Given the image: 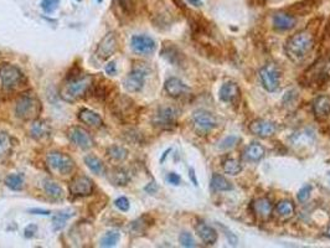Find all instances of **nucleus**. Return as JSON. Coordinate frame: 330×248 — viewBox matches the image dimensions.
Wrapping results in <instances>:
<instances>
[{
  "instance_id": "nucleus-1",
  "label": "nucleus",
  "mask_w": 330,
  "mask_h": 248,
  "mask_svg": "<svg viewBox=\"0 0 330 248\" xmlns=\"http://www.w3.org/2000/svg\"><path fill=\"white\" fill-rule=\"evenodd\" d=\"M93 86V77L90 75H67L66 81L60 88V97L65 102L75 103L88 95Z\"/></svg>"
},
{
  "instance_id": "nucleus-2",
  "label": "nucleus",
  "mask_w": 330,
  "mask_h": 248,
  "mask_svg": "<svg viewBox=\"0 0 330 248\" xmlns=\"http://www.w3.org/2000/svg\"><path fill=\"white\" fill-rule=\"evenodd\" d=\"M314 46V38L309 31L294 34L285 44V54L293 62H300L308 56Z\"/></svg>"
},
{
  "instance_id": "nucleus-3",
  "label": "nucleus",
  "mask_w": 330,
  "mask_h": 248,
  "mask_svg": "<svg viewBox=\"0 0 330 248\" xmlns=\"http://www.w3.org/2000/svg\"><path fill=\"white\" fill-rule=\"evenodd\" d=\"M41 101L34 93L26 92L20 95L15 103V114L23 121H35L41 113Z\"/></svg>"
},
{
  "instance_id": "nucleus-4",
  "label": "nucleus",
  "mask_w": 330,
  "mask_h": 248,
  "mask_svg": "<svg viewBox=\"0 0 330 248\" xmlns=\"http://www.w3.org/2000/svg\"><path fill=\"white\" fill-rule=\"evenodd\" d=\"M0 82H2L3 90L12 92L25 85L26 77L17 66L4 64L0 66Z\"/></svg>"
},
{
  "instance_id": "nucleus-5",
  "label": "nucleus",
  "mask_w": 330,
  "mask_h": 248,
  "mask_svg": "<svg viewBox=\"0 0 330 248\" xmlns=\"http://www.w3.org/2000/svg\"><path fill=\"white\" fill-rule=\"evenodd\" d=\"M111 112L119 121L127 122L135 116V103L128 96L117 95L111 102Z\"/></svg>"
},
{
  "instance_id": "nucleus-6",
  "label": "nucleus",
  "mask_w": 330,
  "mask_h": 248,
  "mask_svg": "<svg viewBox=\"0 0 330 248\" xmlns=\"http://www.w3.org/2000/svg\"><path fill=\"white\" fill-rule=\"evenodd\" d=\"M46 161L49 168L60 175H69L75 169V161L70 155L62 153V151L49 153L46 156Z\"/></svg>"
},
{
  "instance_id": "nucleus-7",
  "label": "nucleus",
  "mask_w": 330,
  "mask_h": 248,
  "mask_svg": "<svg viewBox=\"0 0 330 248\" xmlns=\"http://www.w3.org/2000/svg\"><path fill=\"white\" fill-rule=\"evenodd\" d=\"M179 111L173 106H161L151 117V124L156 128L167 129L177 123Z\"/></svg>"
},
{
  "instance_id": "nucleus-8",
  "label": "nucleus",
  "mask_w": 330,
  "mask_h": 248,
  "mask_svg": "<svg viewBox=\"0 0 330 248\" xmlns=\"http://www.w3.org/2000/svg\"><path fill=\"white\" fill-rule=\"evenodd\" d=\"M148 70L144 66H137L132 70L123 80V87L127 92L135 93L143 90Z\"/></svg>"
},
{
  "instance_id": "nucleus-9",
  "label": "nucleus",
  "mask_w": 330,
  "mask_h": 248,
  "mask_svg": "<svg viewBox=\"0 0 330 248\" xmlns=\"http://www.w3.org/2000/svg\"><path fill=\"white\" fill-rule=\"evenodd\" d=\"M67 138H69L70 142L73 145L81 149H85V150L94 147V139L92 135H91V133L86 130L85 128L80 127V125L70 127L67 129Z\"/></svg>"
},
{
  "instance_id": "nucleus-10",
  "label": "nucleus",
  "mask_w": 330,
  "mask_h": 248,
  "mask_svg": "<svg viewBox=\"0 0 330 248\" xmlns=\"http://www.w3.org/2000/svg\"><path fill=\"white\" fill-rule=\"evenodd\" d=\"M94 184L92 180L85 175H77L69 182V192L71 196L86 197L93 194Z\"/></svg>"
},
{
  "instance_id": "nucleus-11",
  "label": "nucleus",
  "mask_w": 330,
  "mask_h": 248,
  "mask_svg": "<svg viewBox=\"0 0 330 248\" xmlns=\"http://www.w3.org/2000/svg\"><path fill=\"white\" fill-rule=\"evenodd\" d=\"M191 119H193L194 128H195L196 132L200 133V134H205V133L210 132V130L215 129V128L219 125L216 117H215L214 114H211L210 112L204 111V109L196 111L195 113L193 114V118Z\"/></svg>"
},
{
  "instance_id": "nucleus-12",
  "label": "nucleus",
  "mask_w": 330,
  "mask_h": 248,
  "mask_svg": "<svg viewBox=\"0 0 330 248\" xmlns=\"http://www.w3.org/2000/svg\"><path fill=\"white\" fill-rule=\"evenodd\" d=\"M308 78V83L320 86L328 82L330 78V60H321L318 64H314L311 69H309L308 74H305Z\"/></svg>"
},
{
  "instance_id": "nucleus-13",
  "label": "nucleus",
  "mask_w": 330,
  "mask_h": 248,
  "mask_svg": "<svg viewBox=\"0 0 330 248\" xmlns=\"http://www.w3.org/2000/svg\"><path fill=\"white\" fill-rule=\"evenodd\" d=\"M259 77H261L262 86L264 90L268 92H274L279 87V78H281V72L277 69L276 65L269 64L262 67L259 71Z\"/></svg>"
},
{
  "instance_id": "nucleus-14",
  "label": "nucleus",
  "mask_w": 330,
  "mask_h": 248,
  "mask_svg": "<svg viewBox=\"0 0 330 248\" xmlns=\"http://www.w3.org/2000/svg\"><path fill=\"white\" fill-rule=\"evenodd\" d=\"M118 50V39L114 33H108L102 38L97 45L96 56L101 61H106L109 57L113 56Z\"/></svg>"
},
{
  "instance_id": "nucleus-15",
  "label": "nucleus",
  "mask_w": 330,
  "mask_h": 248,
  "mask_svg": "<svg viewBox=\"0 0 330 248\" xmlns=\"http://www.w3.org/2000/svg\"><path fill=\"white\" fill-rule=\"evenodd\" d=\"M130 48L138 55H150L155 51L156 44L148 35H134L130 40Z\"/></svg>"
},
{
  "instance_id": "nucleus-16",
  "label": "nucleus",
  "mask_w": 330,
  "mask_h": 248,
  "mask_svg": "<svg viewBox=\"0 0 330 248\" xmlns=\"http://www.w3.org/2000/svg\"><path fill=\"white\" fill-rule=\"evenodd\" d=\"M250 130L257 137L268 138L276 133V124L266 119H256L250 124Z\"/></svg>"
},
{
  "instance_id": "nucleus-17",
  "label": "nucleus",
  "mask_w": 330,
  "mask_h": 248,
  "mask_svg": "<svg viewBox=\"0 0 330 248\" xmlns=\"http://www.w3.org/2000/svg\"><path fill=\"white\" fill-rule=\"evenodd\" d=\"M164 88L168 95L173 98L182 97V96H184L185 93H188L189 91H190V88H189L182 80H179V78L177 77H172L169 78V80H167Z\"/></svg>"
},
{
  "instance_id": "nucleus-18",
  "label": "nucleus",
  "mask_w": 330,
  "mask_h": 248,
  "mask_svg": "<svg viewBox=\"0 0 330 248\" xmlns=\"http://www.w3.org/2000/svg\"><path fill=\"white\" fill-rule=\"evenodd\" d=\"M313 113L319 121H325L330 116V96H319L313 102Z\"/></svg>"
},
{
  "instance_id": "nucleus-19",
  "label": "nucleus",
  "mask_w": 330,
  "mask_h": 248,
  "mask_svg": "<svg viewBox=\"0 0 330 248\" xmlns=\"http://www.w3.org/2000/svg\"><path fill=\"white\" fill-rule=\"evenodd\" d=\"M51 134V125L44 119H35L31 124L30 135L36 140H43L50 137Z\"/></svg>"
},
{
  "instance_id": "nucleus-20",
  "label": "nucleus",
  "mask_w": 330,
  "mask_h": 248,
  "mask_svg": "<svg viewBox=\"0 0 330 248\" xmlns=\"http://www.w3.org/2000/svg\"><path fill=\"white\" fill-rule=\"evenodd\" d=\"M107 174H108L107 177H108L109 182L114 186H125L130 181V175L124 168L116 166V168H112Z\"/></svg>"
},
{
  "instance_id": "nucleus-21",
  "label": "nucleus",
  "mask_w": 330,
  "mask_h": 248,
  "mask_svg": "<svg viewBox=\"0 0 330 248\" xmlns=\"http://www.w3.org/2000/svg\"><path fill=\"white\" fill-rule=\"evenodd\" d=\"M297 24V19L288 13H277L273 17V26L278 31H287Z\"/></svg>"
},
{
  "instance_id": "nucleus-22",
  "label": "nucleus",
  "mask_w": 330,
  "mask_h": 248,
  "mask_svg": "<svg viewBox=\"0 0 330 248\" xmlns=\"http://www.w3.org/2000/svg\"><path fill=\"white\" fill-rule=\"evenodd\" d=\"M195 229L198 236L200 237L201 241H203L204 243L208 244V246H211V244L216 243L217 232L215 231V228H212L211 226H209V224L204 222H199L196 224Z\"/></svg>"
},
{
  "instance_id": "nucleus-23",
  "label": "nucleus",
  "mask_w": 330,
  "mask_h": 248,
  "mask_svg": "<svg viewBox=\"0 0 330 248\" xmlns=\"http://www.w3.org/2000/svg\"><path fill=\"white\" fill-rule=\"evenodd\" d=\"M160 54L161 56H163L167 61H169L172 65L182 66L183 60H184L183 52H180L179 49L173 45V44H165Z\"/></svg>"
},
{
  "instance_id": "nucleus-24",
  "label": "nucleus",
  "mask_w": 330,
  "mask_h": 248,
  "mask_svg": "<svg viewBox=\"0 0 330 248\" xmlns=\"http://www.w3.org/2000/svg\"><path fill=\"white\" fill-rule=\"evenodd\" d=\"M78 121L82 123L90 125V127H102L103 125V119L98 113L88 108H82L77 113Z\"/></svg>"
},
{
  "instance_id": "nucleus-25",
  "label": "nucleus",
  "mask_w": 330,
  "mask_h": 248,
  "mask_svg": "<svg viewBox=\"0 0 330 248\" xmlns=\"http://www.w3.org/2000/svg\"><path fill=\"white\" fill-rule=\"evenodd\" d=\"M252 210L258 217L268 218L272 213V203L268 198L261 197L252 202Z\"/></svg>"
},
{
  "instance_id": "nucleus-26",
  "label": "nucleus",
  "mask_w": 330,
  "mask_h": 248,
  "mask_svg": "<svg viewBox=\"0 0 330 248\" xmlns=\"http://www.w3.org/2000/svg\"><path fill=\"white\" fill-rule=\"evenodd\" d=\"M290 142L294 147H306L314 142V133L310 129H302L294 133L290 138Z\"/></svg>"
},
{
  "instance_id": "nucleus-27",
  "label": "nucleus",
  "mask_w": 330,
  "mask_h": 248,
  "mask_svg": "<svg viewBox=\"0 0 330 248\" xmlns=\"http://www.w3.org/2000/svg\"><path fill=\"white\" fill-rule=\"evenodd\" d=\"M43 187H44V191H45V194L50 198H52V200H55V201L62 200L65 196V192H64V190H62V187L60 186L57 182L52 181V180H50V179L44 180Z\"/></svg>"
},
{
  "instance_id": "nucleus-28",
  "label": "nucleus",
  "mask_w": 330,
  "mask_h": 248,
  "mask_svg": "<svg viewBox=\"0 0 330 248\" xmlns=\"http://www.w3.org/2000/svg\"><path fill=\"white\" fill-rule=\"evenodd\" d=\"M240 96V88L234 82H226L220 88V99L224 102H232Z\"/></svg>"
},
{
  "instance_id": "nucleus-29",
  "label": "nucleus",
  "mask_w": 330,
  "mask_h": 248,
  "mask_svg": "<svg viewBox=\"0 0 330 248\" xmlns=\"http://www.w3.org/2000/svg\"><path fill=\"white\" fill-rule=\"evenodd\" d=\"M264 153H266V150H264V148L262 147L261 144L252 143V144L248 145V147L245 149V151H243V158L248 161H258L263 158Z\"/></svg>"
},
{
  "instance_id": "nucleus-30",
  "label": "nucleus",
  "mask_w": 330,
  "mask_h": 248,
  "mask_svg": "<svg viewBox=\"0 0 330 248\" xmlns=\"http://www.w3.org/2000/svg\"><path fill=\"white\" fill-rule=\"evenodd\" d=\"M107 155L114 163H122L128 158V150L122 145L113 144L107 148Z\"/></svg>"
},
{
  "instance_id": "nucleus-31",
  "label": "nucleus",
  "mask_w": 330,
  "mask_h": 248,
  "mask_svg": "<svg viewBox=\"0 0 330 248\" xmlns=\"http://www.w3.org/2000/svg\"><path fill=\"white\" fill-rule=\"evenodd\" d=\"M210 186L215 191H229V190H232V185L230 184L229 180L219 174L212 175Z\"/></svg>"
},
{
  "instance_id": "nucleus-32",
  "label": "nucleus",
  "mask_w": 330,
  "mask_h": 248,
  "mask_svg": "<svg viewBox=\"0 0 330 248\" xmlns=\"http://www.w3.org/2000/svg\"><path fill=\"white\" fill-rule=\"evenodd\" d=\"M274 211H276L277 215L281 216V217H290V216H293V213H294L295 211L294 203L289 200L279 201L276 205Z\"/></svg>"
},
{
  "instance_id": "nucleus-33",
  "label": "nucleus",
  "mask_w": 330,
  "mask_h": 248,
  "mask_svg": "<svg viewBox=\"0 0 330 248\" xmlns=\"http://www.w3.org/2000/svg\"><path fill=\"white\" fill-rule=\"evenodd\" d=\"M73 216H75V213L69 212V211H66V212H64V211L57 212L56 215L54 216V218H52L54 231H61V229L66 226L67 221H69L71 217H73Z\"/></svg>"
},
{
  "instance_id": "nucleus-34",
  "label": "nucleus",
  "mask_w": 330,
  "mask_h": 248,
  "mask_svg": "<svg viewBox=\"0 0 330 248\" xmlns=\"http://www.w3.org/2000/svg\"><path fill=\"white\" fill-rule=\"evenodd\" d=\"M85 164L87 168L96 175H102L104 173V165L101 159H98L94 155L85 156Z\"/></svg>"
},
{
  "instance_id": "nucleus-35",
  "label": "nucleus",
  "mask_w": 330,
  "mask_h": 248,
  "mask_svg": "<svg viewBox=\"0 0 330 248\" xmlns=\"http://www.w3.org/2000/svg\"><path fill=\"white\" fill-rule=\"evenodd\" d=\"M311 9H313V2L311 0H303V2L293 4L288 10H289L290 14L306 15L311 12Z\"/></svg>"
},
{
  "instance_id": "nucleus-36",
  "label": "nucleus",
  "mask_w": 330,
  "mask_h": 248,
  "mask_svg": "<svg viewBox=\"0 0 330 248\" xmlns=\"http://www.w3.org/2000/svg\"><path fill=\"white\" fill-rule=\"evenodd\" d=\"M5 185L10 190L14 191H20L24 187V176L20 174H10L5 177Z\"/></svg>"
},
{
  "instance_id": "nucleus-37",
  "label": "nucleus",
  "mask_w": 330,
  "mask_h": 248,
  "mask_svg": "<svg viewBox=\"0 0 330 248\" xmlns=\"http://www.w3.org/2000/svg\"><path fill=\"white\" fill-rule=\"evenodd\" d=\"M222 169H224V171L226 174L235 176V175H238L242 171V165H241L240 161L236 160V159H227V160H225L224 164H222Z\"/></svg>"
},
{
  "instance_id": "nucleus-38",
  "label": "nucleus",
  "mask_w": 330,
  "mask_h": 248,
  "mask_svg": "<svg viewBox=\"0 0 330 248\" xmlns=\"http://www.w3.org/2000/svg\"><path fill=\"white\" fill-rule=\"evenodd\" d=\"M148 216H141V217L138 218V220L133 221L132 223H130V232H132L133 234H140L143 233L144 231H145L146 228H148V226L150 223L148 222Z\"/></svg>"
},
{
  "instance_id": "nucleus-39",
  "label": "nucleus",
  "mask_w": 330,
  "mask_h": 248,
  "mask_svg": "<svg viewBox=\"0 0 330 248\" xmlns=\"http://www.w3.org/2000/svg\"><path fill=\"white\" fill-rule=\"evenodd\" d=\"M119 233L117 231H108L101 238L102 247H114L119 241Z\"/></svg>"
},
{
  "instance_id": "nucleus-40",
  "label": "nucleus",
  "mask_w": 330,
  "mask_h": 248,
  "mask_svg": "<svg viewBox=\"0 0 330 248\" xmlns=\"http://www.w3.org/2000/svg\"><path fill=\"white\" fill-rule=\"evenodd\" d=\"M12 138L8 133L0 132V155H7L12 150Z\"/></svg>"
},
{
  "instance_id": "nucleus-41",
  "label": "nucleus",
  "mask_w": 330,
  "mask_h": 248,
  "mask_svg": "<svg viewBox=\"0 0 330 248\" xmlns=\"http://www.w3.org/2000/svg\"><path fill=\"white\" fill-rule=\"evenodd\" d=\"M60 0H41L40 7L46 14H52L59 8Z\"/></svg>"
},
{
  "instance_id": "nucleus-42",
  "label": "nucleus",
  "mask_w": 330,
  "mask_h": 248,
  "mask_svg": "<svg viewBox=\"0 0 330 248\" xmlns=\"http://www.w3.org/2000/svg\"><path fill=\"white\" fill-rule=\"evenodd\" d=\"M119 4L120 9L125 13V14H132L135 9V4L137 0H117Z\"/></svg>"
},
{
  "instance_id": "nucleus-43",
  "label": "nucleus",
  "mask_w": 330,
  "mask_h": 248,
  "mask_svg": "<svg viewBox=\"0 0 330 248\" xmlns=\"http://www.w3.org/2000/svg\"><path fill=\"white\" fill-rule=\"evenodd\" d=\"M179 242L183 247H196V242L194 239V237L191 236L189 232H183L182 234L179 236Z\"/></svg>"
},
{
  "instance_id": "nucleus-44",
  "label": "nucleus",
  "mask_w": 330,
  "mask_h": 248,
  "mask_svg": "<svg viewBox=\"0 0 330 248\" xmlns=\"http://www.w3.org/2000/svg\"><path fill=\"white\" fill-rule=\"evenodd\" d=\"M238 137H235V135H232V137H227L226 139L222 140L221 143H220L219 148L220 149H230V148H234L236 144L238 143Z\"/></svg>"
},
{
  "instance_id": "nucleus-45",
  "label": "nucleus",
  "mask_w": 330,
  "mask_h": 248,
  "mask_svg": "<svg viewBox=\"0 0 330 248\" xmlns=\"http://www.w3.org/2000/svg\"><path fill=\"white\" fill-rule=\"evenodd\" d=\"M114 206L118 208V210L123 211V212H125V211L129 210V201H128L127 197L122 196V197H118L116 201H114Z\"/></svg>"
},
{
  "instance_id": "nucleus-46",
  "label": "nucleus",
  "mask_w": 330,
  "mask_h": 248,
  "mask_svg": "<svg viewBox=\"0 0 330 248\" xmlns=\"http://www.w3.org/2000/svg\"><path fill=\"white\" fill-rule=\"evenodd\" d=\"M310 192L311 186L310 185H305V186H303L302 189L299 190V192H298V200H299L300 202H305V201L310 197Z\"/></svg>"
},
{
  "instance_id": "nucleus-47",
  "label": "nucleus",
  "mask_w": 330,
  "mask_h": 248,
  "mask_svg": "<svg viewBox=\"0 0 330 248\" xmlns=\"http://www.w3.org/2000/svg\"><path fill=\"white\" fill-rule=\"evenodd\" d=\"M167 180H168V182H169V184L178 186V185L180 184V181H182V177H180L177 173H169V174H168V176H167Z\"/></svg>"
},
{
  "instance_id": "nucleus-48",
  "label": "nucleus",
  "mask_w": 330,
  "mask_h": 248,
  "mask_svg": "<svg viewBox=\"0 0 330 248\" xmlns=\"http://www.w3.org/2000/svg\"><path fill=\"white\" fill-rule=\"evenodd\" d=\"M104 71H106V74L108 76H114L117 74V66H116V62L114 61H109L108 64L106 65V69H104Z\"/></svg>"
},
{
  "instance_id": "nucleus-49",
  "label": "nucleus",
  "mask_w": 330,
  "mask_h": 248,
  "mask_svg": "<svg viewBox=\"0 0 330 248\" xmlns=\"http://www.w3.org/2000/svg\"><path fill=\"white\" fill-rule=\"evenodd\" d=\"M36 231H38V226L36 224H29L25 228V237L26 238H33L35 236Z\"/></svg>"
},
{
  "instance_id": "nucleus-50",
  "label": "nucleus",
  "mask_w": 330,
  "mask_h": 248,
  "mask_svg": "<svg viewBox=\"0 0 330 248\" xmlns=\"http://www.w3.org/2000/svg\"><path fill=\"white\" fill-rule=\"evenodd\" d=\"M144 190H145L148 194H154V192H156V190H158V186H156L155 182L151 181L150 184H148L145 187H144Z\"/></svg>"
},
{
  "instance_id": "nucleus-51",
  "label": "nucleus",
  "mask_w": 330,
  "mask_h": 248,
  "mask_svg": "<svg viewBox=\"0 0 330 248\" xmlns=\"http://www.w3.org/2000/svg\"><path fill=\"white\" fill-rule=\"evenodd\" d=\"M29 212L30 213H34V215H44V216H49L50 211H46V210H41V208H31V210H29Z\"/></svg>"
},
{
  "instance_id": "nucleus-52",
  "label": "nucleus",
  "mask_w": 330,
  "mask_h": 248,
  "mask_svg": "<svg viewBox=\"0 0 330 248\" xmlns=\"http://www.w3.org/2000/svg\"><path fill=\"white\" fill-rule=\"evenodd\" d=\"M189 174H190V179L193 180V184L195 185V186H198V179H196V175L194 169H190V170H189Z\"/></svg>"
},
{
  "instance_id": "nucleus-53",
  "label": "nucleus",
  "mask_w": 330,
  "mask_h": 248,
  "mask_svg": "<svg viewBox=\"0 0 330 248\" xmlns=\"http://www.w3.org/2000/svg\"><path fill=\"white\" fill-rule=\"evenodd\" d=\"M188 2H189V4H191L193 7H195V8L203 7V2H201V0H188Z\"/></svg>"
},
{
  "instance_id": "nucleus-54",
  "label": "nucleus",
  "mask_w": 330,
  "mask_h": 248,
  "mask_svg": "<svg viewBox=\"0 0 330 248\" xmlns=\"http://www.w3.org/2000/svg\"><path fill=\"white\" fill-rule=\"evenodd\" d=\"M170 151H172V149H168V150H167V151H165V153H164V155H163V158H161V159H160V163H163V161H164V159H165V158H167V156H168V154H169V153H170Z\"/></svg>"
},
{
  "instance_id": "nucleus-55",
  "label": "nucleus",
  "mask_w": 330,
  "mask_h": 248,
  "mask_svg": "<svg viewBox=\"0 0 330 248\" xmlns=\"http://www.w3.org/2000/svg\"><path fill=\"white\" fill-rule=\"evenodd\" d=\"M326 236H329V237H330V226H329L328 231H326Z\"/></svg>"
},
{
  "instance_id": "nucleus-56",
  "label": "nucleus",
  "mask_w": 330,
  "mask_h": 248,
  "mask_svg": "<svg viewBox=\"0 0 330 248\" xmlns=\"http://www.w3.org/2000/svg\"><path fill=\"white\" fill-rule=\"evenodd\" d=\"M97 2H98V3H102V2H103V0H97Z\"/></svg>"
}]
</instances>
